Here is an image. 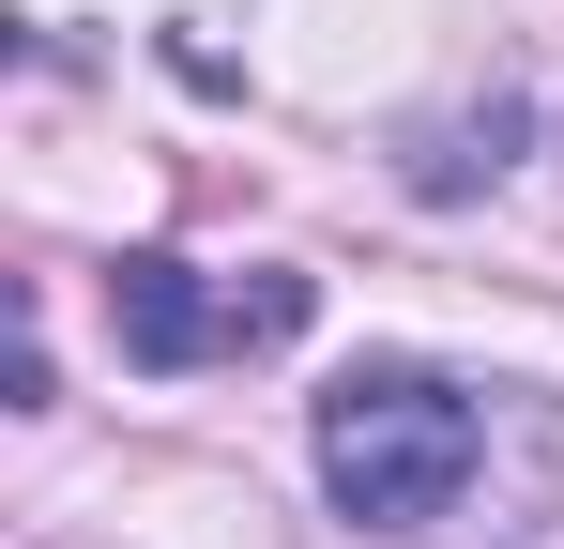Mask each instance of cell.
Masks as SVG:
<instances>
[{
	"mask_svg": "<svg viewBox=\"0 0 564 549\" xmlns=\"http://www.w3.org/2000/svg\"><path fill=\"white\" fill-rule=\"evenodd\" d=\"M473 473H488V412H473L443 366L367 352V366L321 381V488H336V519H367V535H427V519H458Z\"/></svg>",
	"mask_w": 564,
	"mask_h": 549,
	"instance_id": "obj_1",
	"label": "cell"
},
{
	"mask_svg": "<svg viewBox=\"0 0 564 549\" xmlns=\"http://www.w3.org/2000/svg\"><path fill=\"white\" fill-rule=\"evenodd\" d=\"M519 153H534V92H488V107H443V122H427V138L397 153V183L458 214V198H488V183L519 169Z\"/></svg>",
	"mask_w": 564,
	"mask_h": 549,
	"instance_id": "obj_3",
	"label": "cell"
},
{
	"mask_svg": "<svg viewBox=\"0 0 564 549\" xmlns=\"http://www.w3.org/2000/svg\"><path fill=\"white\" fill-rule=\"evenodd\" d=\"M305 305H321V274H290V260L198 274V260H169V245H138V260L107 274V336H122L138 381H198V366L290 352V336H305Z\"/></svg>",
	"mask_w": 564,
	"mask_h": 549,
	"instance_id": "obj_2",
	"label": "cell"
}]
</instances>
